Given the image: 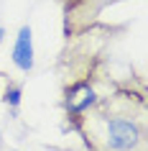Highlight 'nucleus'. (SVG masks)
Wrapping results in <instances>:
<instances>
[{
    "label": "nucleus",
    "instance_id": "f257e3e1",
    "mask_svg": "<svg viewBox=\"0 0 148 151\" xmlns=\"http://www.w3.org/2000/svg\"><path fill=\"white\" fill-rule=\"evenodd\" d=\"M69 128L82 136L89 151H146V87L135 92L130 82H115Z\"/></svg>",
    "mask_w": 148,
    "mask_h": 151
},
{
    "label": "nucleus",
    "instance_id": "f03ea898",
    "mask_svg": "<svg viewBox=\"0 0 148 151\" xmlns=\"http://www.w3.org/2000/svg\"><path fill=\"white\" fill-rule=\"evenodd\" d=\"M64 13V36L66 41L77 39L79 33L89 31L94 23H100V16L107 5H115L120 0H56Z\"/></svg>",
    "mask_w": 148,
    "mask_h": 151
},
{
    "label": "nucleus",
    "instance_id": "20e7f679",
    "mask_svg": "<svg viewBox=\"0 0 148 151\" xmlns=\"http://www.w3.org/2000/svg\"><path fill=\"white\" fill-rule=\"evenodd\" d=\"M21 95H23L21 85H16V82H8V87H5V92H3V103L8 105V108H13V110H16L18 105H21Z\"/></svg>",
    "mask_w": 148,
    "mask_h": 151
},
{
    "label": "nucleus",
    "instance_id": "39448f33",
    "mask_svg": "<svg viewBox=\"0 0 148 151\" xmlns=\"http://www.w3.org/2000/svg\"><path fill=\"white\" fill-rule=\"evenodd\" d=\"M3 36H5V28H0V44H3Z\"/></svg>",
    "mask_w": 148,
    "mask_h": 151
},
{
    "label": "nucleus",
    "instance_id": "7ed1b4c3",
    "mask_svg": "<svg viewBox=\"0 0 148 151\" xmlns=\"http://www.w3.org/2000/svg\"><path fill=\"white\" fill-rule=\"evenodd\" d=\"M13 64L21 72L33 69V41H31V26H21L16 36V46H13Z\"/></svg>",
    "mask_w": 148,
    "mask_h": 151
}]
</instances>
